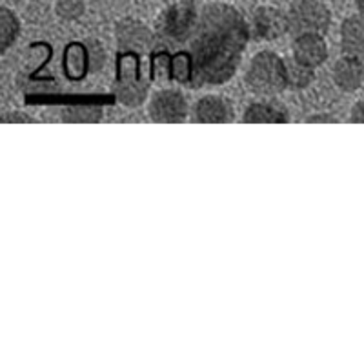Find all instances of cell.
<instances>
[{
    "label": "cell",
    "mask_w": 364,
    "mask_h": 364,
    "mask_svg": "<svg viewBox=\"0 0 364 364\" xmlns=\"http://www.w3.org/2000/svg\"><path fill=\"white\" fill-rule=\"evenodd\" d=\"M21 37V21L9 8H0V53L4 55Z\"/></svg>",
    "instance_id": "cell-16"
},
{
    "label": "cell",
    "mask_w": 364,
    "mask_h": 364,
    "mask_svg": "<svg viewBox=\"0 0 364 364\" xmlns=\"http://www.w3.org/2000/svg\"><path fill=\"white\" fill-rule=\"evenodd\" d=\"M355 6H357V11H359V15H363L364 17V0H355Z\"/></svg>",
    "instance_id": "cell-23"
},
{
    "label": "cell",
    "mask_w": 364,
    "mask_h": 364,
    "mask_svg": "<svg viewBox=\"0 0 364 364\" xmlns=\"http://www.w3.org/2000/svg\"><path fill=\"white\" fill-rule=\"evenodd\" d=\"M250 31L257 41H277L288 33V13L273 6H259L252 13Z\"/></svg>",
    "instance_id": "cell-8"
},
{
    "label": "cell",
    "mask_w": 364,
    "mask_h": 364,
    "mask_svg": "<svg viewBox=\"0 0 364 364\" xmlns=\"http://www.w3.org/2000/svg\"><path fill=\"white\" fill-rule=\"evenodd\" d=\"M250 33L245 15L232 4L208 2L200 6L199 22L188 48L193 64V86H217L232 79Z\"/></svg>",
    "instance_id": "cell-1"
},
{
    "label": "cell",
    "mask_w": 364,
    "mask_h": 364,
    "mask_svg": "<svg viewBox=\"0 0 364 364\" xmlns=\"http://www.w3.org/2000/svg\"><path fill=\"white\" fill-rule=\"evenodd\" d=\"M112 90L117 102L126 108H139L148 99L149 80L146 79V75H142L139 60L132 53L120 57L119 71Z\"/></svg>",
    "instance_id": "cell-4"
},
{
    "label": "cell",
    "mask_w": 364,
    "mask_h": 364,
    "mask_svg": "<svg viewBox=\"0 0 364 364\" xmlns=\"http://www.w3.org/2000/svg\"><path fill=\"white\" fill-rule=\"evenodd\" d=\"M148 115L159 124H177L188 119V100L181 90L166 87L155 91L148 102Z\"/></svg>",
    "instance_id": "cell-6"
},
{
    "label": "cell",
    "mask_w": 364,
    "mask_h": 364,
    "mask_svg": "<svg viewBox=\"0 0 364 364\" xmlns=\"http://www.w3.org/2000/svg\"><path fill=\"white\" fill-rule=\"evenodd\" d=\"M2 122H4V124H9V122H24V124H29V122H37V120H35L33 117H28L21 112H13V113H4Z\"/></svg>",
    "instance_id": "cell-20"
},
{
    "label": "cell",
    "mask_w": 364,
    "mask_h": 364,
    "mask_svg": "<svg viewBox=\"0 0 364 364\" xmlns=\"http://www.w3.org/2000/svg\"><path fill=\"white\" fill-rule=\"evenodd\" d=\"M294 60L311 70L323 66L328 58V44L321 33H306L295 37L291 46Z\"/></svg>",
    "instance_id": "cell-10"
},
{
    "label": "cell",
    "mask_w": 364,
    "mask_h": 364,
    "mask_svg": "<svg viewBox=\"0 0 364 364\" xmlns=\"http://www.w3.org/2000/svg\"><path fill=\"white\" fill-rule=\"evenodd\" d=\"M200 8L195 0H177L157 21V37L166 44H186L199 22Z\"/></svg>",
    "instance_id": "cell-3"
},
{
    "label": "cell",
    "mask_w": 364,
    "mask_h": 364,
    "mask_svg": "<svg viewBox=\"0 0 364 364\" xmlns=\"http://www.w3.org/2000/svg\"><path fill=\"white\" fill-rule=\"evenodd\" d=\"M235 117L232 102L223 95H204L195 102L191 119L200 124H223L232 122Z\"/></svg>",
    "instance_id": "cell-9"
},
{
    "label": "cell",
    "mask_w": 364,
    "mask_h": 364,
    "mask_svg": "<svg viewBox=\"0 0 364 364\" xmlns=\"http://www.w3.org/2000/svg\"><path fill=\"white\" fill-rule=\"evenodd\" d=\"M341 48L346 55L364 58V17L344 18L341 24Z\"/></svg>",
    "instance_id": "cell-13"
},
{
    "label": "cell",
    "mask_w": 364,
    "mask_h": 364,
    "mask_svg": "<svg viewBox=\"0 0 364 364\" xmlns=\"http://www.w3.org/2000/svg\"><path fill=\"white\" fill-rule=\"evenodd\" d=\"M64 71L70 79L80 80L90 73V57L84 42H71L64 51Z\"/></svg>",
    "instance_id": "cell-15"
},
{
    "label": "cell",
    "mask_w": 364,
    "mask_h": 364,
    "mask_svg": "<svg viewBox=\"0 0 364 364\" xmlns=\"http://www.w3.org/2000/svg\"><path fill=\"white\" fill-rule=\"evenodd\" d=\"M306 122H337L336 119H333V117L331 115H310L306 119Z\"/></svg>",
    "instance_id": "cell-22"
},
{
    "label": "cell",
    "mask_w": 364,
    "mask_h": 364,
    "mask_svg": "<svg viewBox=\"0 0 364 364\" xmlns=\"http://www.w3.org/2000/svg\"><path fill=\"white\" fill-rule=\"evenodd\" d=\"M55 13L63 21H79L86 13V0H57L55 2Z\"/></svg>",
    "instance_id": "cell-18"
},
{
    "label": "cell",
    "mask_w": 364,
    "mask_h": 364,
    "mask_svg": "<svg viewBox=\"0 0 364 364\" xmlns=\"http://www.w3.org/2000/svg\"><path fill=\"white\" fill-rule=\"evenodd\" d=\"M245 80L246 86L255 95H279L284 90H288V70H286V63L275 51H259L250 60Z\"/></svg>",
    "instance_id": "cell-2"
},
{
    "label": "cell",
    "mask_w": 364,
    "mask_h": 364,
    "mask_svg": "<svg viewBox=\"0 0 364 364\" xmlns=\"http://www.w3.org/2000/svg\"><path fill=\"white\" fill-rule=\"evenodd\" d=\"M331 79L333 84L344 93H353L364 84V58L346 55L333 64L331 70Z\"/></svg>",
    "instance_id": "cell-11"
},
{
    "label": "cell",
    "mask_w": 364,
    "mask_h": 364,
    "mask_svg": "<svg viewBox=\"0 0 364 364\" xmlns=\"http://www.w3.org/2000/svg\"><path fill=\"white\" fill-rule=\"evenodd\" d=\"M87 57H90V73H99L104 66H106V50L95 38H87L86 42Z\"/></svg>",
    "instance_id": "cell-19"
},
{
    "label": "cell",
    "mask_w": 364,
    "mask_h": 364,
    "mask_svg": "<svg viewBox=\"0 0 364 364\" xmlns=\"http://www.w3.org/2000/svg\"><path fill=\"white\" fill-rule=\"evenodd\" d=\"M286 70H288V90H306L315 80V70H311L308 66H302V64H299L294 58H291L290 63H286Z\"/></svg>",
    "instance_id": "cell-17"
},
{
    "label": "cell",
    "mask_w": 364,
    "mask_h": 364,
    "mask_svg": "<svg viewBox=\"0 0 364 364\" xmlns=\"http://www.w3.org/2000/svg\"><path fill=\"white\" fill-rule=\"evenodd\" d=\"M115 41L126 53H148L155 48L157 35L139 18L126 17L115 24Z\"/></svg>",
    "instance_id": "cell-7"
},
{
    "label": "cell",
    "mask_w": 364,
    "mask_h": 364,
    "mask_svg": "<svg viewBox=\"0 0 364 364\" xmlns=\"http://www.w3.org/2000/svg\"><path fill=\"white\" fill-rule=\"evenodd\" d=\"M350 120L357 122V124H364V99L353 104L352 112H350Z\"/></svg>",
    "instance_id": "cell-21"
},
{
    "label": "cell",
    "mask_w": 364,
    "mask_h": 364,
    "mask_svg": "<svg viewBox=\"0 0 364 364\" xmlns=\"http://www.w3.org/2000/svg\"><path fill=\"white\" fill-rule=\"evenodd\" d=\"M290 120V113L284 104L273 99L255 100L245 109L242 122L250 124H284Z\"/></svg>",
    "instance_id": "cell-12"
},
{
    "label": "cell",
    "mask_w": 364,
    "mask_h": 364,
    "mask_svg": "<svg viewBox=\"0 0 364 364\" xmlns=\"http://www.w3.org/2000/svg\"><path fill=\"white\" fill-rule=\"evenodd\" d=\"M104 117V108L95 102L68 104L60 109V119L68 124H95Z\"/></svg>",
    "instance_id": "cell-14"
},
{
    "label": "cell",
    "mask_w": 364,
    "mask_h": 364,
    "mask_svg": "<svg viewBox=\"0 0 364 364\" xmlns=\"http://www.w3.org/2000/svg\"><path fill=\"white\" fill-rule=\"evenodd\" d=\"M331 26V11L321 0H297L288 9V33L324 35Z\"/></svg>",
    "instance_id": "cell-5"
}]
</instances>
